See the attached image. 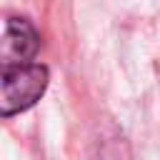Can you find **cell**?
Masks as SVG:
<instances>
[{"label":"cell","mask_w":160,"mask_h":160,"mask_svg":"<svg viewBox=\"0 0 160 160\" xmlns=\"http://www.w3.org/2000/svg\"><path fill=\"white\" fill-rule=\"evenodd\" d=\"M50 70L42 62L0 70V115L12 118L30 110L48 90Z\"/></svg>","instance_id":"obj_1"},{"label":"cell","mask_w":160,"mask_h":160,"mask_svg":"<svg viewBox=\"0 0 160 160\" xmlns=\"http://www.w3.org/2000/svg\"><path fill=\"white\" fill-rule=\"evenodd\" d=\"M40 50V35L28 18L10 15L2 25L0 40V68H20L32 65Z\"/></svg>","instance_id":"obj_2"}]
</instances>
